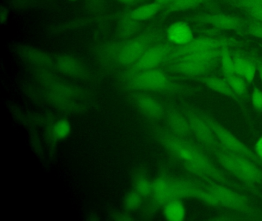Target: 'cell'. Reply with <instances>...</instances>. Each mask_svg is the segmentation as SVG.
<instances>
[{"label":"cell","instance_id":"cell-38","mask_svg":"<svg viewBox=\"0 0 262 221\" xmlns=\"http://www.w3.org/2000/svg\"><path fill=\"white\" fill-rule=\"evenodd\" d=\"M255 64L256 66H257V71L258 72L262 82V61H255Z\"/></svg>","mask_w":262,"mask_h":221},{"label":"cell","instance_id":"cell-8","mask_svg":"<svg viewBox=\"0 0 262 221\" xmlns=\"http://www.w3.org/2000/svg\"><path fill=\"white\" fill-rule=\"evenodd\" d=\"M237 43L235 40L227 38H214V37L209 36L194 38L193 41L185 46H173L166 64H168L178 58L191 55V54L215 50L224 47H230Z\"/></svg>","mask_w":262,"mask_h":221},{"label":"cell","instance_id":"cell-3","mask_svg":"<svg viewBox=\"0 0 262 221\" xmlns=\"http://www.w3.org/2000/svg\"><path fill=\"white\" fill-rule=\"evenodd\" d=\"M215 158L219 164L228 173L249 185L262 184L260 166L244 155L229 151L222 147L206 149Z\"/></svg>","mask_w":262,"mask_h":221},{"label":"cell","instance_id":"cell-11","mask_svg":"<svg viewBox=\"0 0 262 221\" xmlns=\"http://www.w3.org/2000/svg\"><path fill=\"white\" fill-rule=\"evenodd\" d=\"M172 45L168 43L157 44L148 48L142 56L132 64L131 74L149 69H158L162 64H166L173 48Z\"/></svg>","mask_w":262,"mask_h":221},{"label":"cell","instance_id":"cell-39","mask_svg":"<svg viewBox=\"0 0 262 221\" xmlns=\"http://www.w3.org/2000/svg\"><path fill=\"white\" fill-rule=\"evenodd\" d=\"M250 1L254 2V3H260L262 4V0H250Z\"/></svg>","mask_w":262,"mask_h":221},{"label":"cell","instance_id":"cell-33","mask_svg":"<svg viewBox=\"0 0 262 221\" xmlns=\"http://www.w3.org/2000/svg\"><path fill=\"white\" fill-rule=\"evenodd\" d=\"M113 219H115V220L128 221L132 220V219H133V218L130 215H128V213L118 212V213H116L113 215Z\"/></svg>","mask_w":262,"mask_h":221},{"label":"cell","instance_id":"cell-21","mask_svg":"<svg viewBox=\"0 0 262 221\" xmlns=\"http://www.w3.org/2000/svg\"><path fill=\"white\" fill-rule=\"evenodd\" d=\"M162 8L163 7L160 4L153 1L136 8L128 14L136 21H146L157 15Z\"/></svg>","mask_w":262,"mask_h":221},{"label":"cell","instance_id":"cell-17","mask_svg":"<svg viewBox=\"0 0 262 221\" xmlns=\"http://www.w3.org/2000/svg\"><path fill=\"white\" fill-rule=\"evenodd\" d=\"M165 36L168 42L174 46H185L194 38L192 29L185 21H177L170 25L165 32Z\"/></svg>","mask_w":262,"mask_h":221},{"label":"cell","instance_id":"cell-32","mask_svg":"<svg viewBox=\"0 0 262 221\" xmlns=\"http://www.w3.org/2000/svg\"><path fill=\"white\" fill-rule=\"evenodd\" d=\"M251 102L253 107L257 113H262V91L254 86L251 93Z\"/></svg>","mask_w":262,"mask_h":221},{"label":"cell","instance_id":"cell-24","mask_svg":"<svg viewBox=\"0 0 262 221\" xmlns=\"http://www.w3.org/2000/svg\"><path fill=\"white\" fill-rule=\"evenodd\" d=\"M71 132V124L67 119H59L51 124L49 135L54 141L66 139Z\"/></svg>","mask_w":262,"mask_h":221},{"label":"cell","instance_id":"cell-15","mask_svg":"<svg viewBox=\"0 0 262 221\" xmlns=\"http://www.w3.org/2000/svg\"><path fill=\"white\" fill-rule=\"evenodd\" d=\"M133 100L139 112L149 119H160L165 115L166 110L162 103L151 95L136 94L133 96Z\"/></svg>","mask_w":262,"mask_h":221},{"label":"cell","instance_id":"cell-40","mask_svg":"<svg viewBox=\"0 0 262 221\" xmlns=\"http://www.w3.org/2000/svg\"><path fill=\"white\" fill-rule=\"evenodd\" d=\"M69 1H76V0H69Z\"/></svg>","mask_w":262,"mask_h":221},{"label":"cell","instance_id":"cell-18","mask_svg":"<svg viewBox=\"0 0 262 221\" xmlns=\"http://www.w3.org/2000/svg\"><path fill=\"white\" fill-rule=\"evenodd\" d=\"M56 67L62 73L76 78H82L86 74L82 63L72 55H63L59 56L56 60Z\"/></svg>","mask_w":262,"mask_h":221},{"label":"cell","instance_id":"cell-20","mask_svg":"<svg viewBox=\"0 0 262 221\" xmlns=\"http://www.w3.org/2000/svg\"><path fill=\"white\" fill-rule=\"evenodd\" d=\"M202 81L211 90L240 102V98L231 90L225 78L222 79L217 76H206L202 78Z\"/></svg>","mask_w":262,"mask_h":221},{"label":"cell","instance_id":"cell-10","mask_svg":"<svg viewBox=\"0 0 262 221\" xmlns=\"http://www.w3.org/2000/svg\"><path fill=\"white\" fill-rule=\"evenodd\" d=\"M186 116L191 127L193 136L205 147V149H214L221 147L219 141L206 120L202 117L199 110L185 107L182 110Z\"/></svg>","mask_w":262,"mask_h":221},{"label":"cell","instance_id":"cell-36","mask_svg":"<svg viewBox=\"0 0 262 221\" xmlns=\"http://www.w3.org/2000/svg\"><path fill=\"white\" fill-rule=\"evenodd\" d=\"M122 4L127 5V6H134L140 3V0H116Z\"/></svg>","mask_w":262,"mask_h":221},{"label":"cell","instance_id":"cell-7","mask_svg":"<svg viewBox=\"0 0 262 221\" xmlns=\"http://www.w3.org/2000/svg\"><path fill=\"white\" fill-rule=\"evenodd\" d=\"M127 84L131 89L142 92H163L171 87L169 77L159 69L128 75Z\"/></svg>","mask_w":262,"mask_h":221},{"label":"cell","instance_id":"cell-25","mask_svg":"<svg viewBox=\"0 0 262 221\" xmlns=\"http://www.w3.org/2000/svg\"><path fill=\"white\" fill-rule=\"evenodd\" d=\"M208 1V0H176L169 6L164 8L165 11L163 15H168L174 12H183V11L195 9Z\"/></svg>","mask_w":262,"mask_h":221},{"label":"cell","instance_id":"cell-34","mask_svg":"<svg viewBox=\"0 0 262 221\" xmlns=\"http://www.w3.org/2000/svg\"><path fill=\"white\" fill-rule=\"evenodd\" d=\"M254 152H255L257 156L262 160V136L256 142Z\"/></svg>","mask_w":262,"mask_h":221},{"label":"cell","instance_id":"cell-12","mask_svg":"<svg viewBox=\"0 0 262 221\" xmlns=\"http://www.w3.org/2000/svg\"><path fill=\"white\" fill-rule=\"evenodd\" d=\"M192 21L209 25L222 30L234 31L237 32H245L246 31V20L229 14H201L193 17Z\"/></svg>","mask_w":262,"mask_h":221},{"label":"cell","instance_id":"cell-1","mask_svg":"<svg viewBox=\"0 0 262 221\" xmlns=\"http://www.w3.org/2000/svg\"><path fill=\"white\" fill-rule=\"evenodd\" d=\"M157 138L160 144L188 171L206 180L207 182L213 181L233 188H241L240 186L227 178L205 152L188 140L165 130H159Z\"/></svg>","mask_w":262,"mask_h":221},{"label":"cell","instance_id":"cell-35","mask_svg":"<svg viewBox=\"0 0 262 221\" xmlns=\"http://www.w3.org/2000/svg\"><path fill=\"white\" fill-rule=\"evenodd\" d=\"M0 18H1L2 25H4L7 21V18H8V11L4 6H2L1 10H0Z\"/></svg>","mask_w":262,"mask_h":221},{"label":"cell","instance_id":"cell-13","mask_svg":"<svg viewBox=\"0 0 262 221\" xmlns=\"http://www.w3.org/2000/svg\"><path fill=\"white\" fill-rule=\"evenodd\" d=\"M48 70H38V73L39 74L38 75V79L43 87V91L53 95L72 98L79 101L83 99V93L81 92L79 89L65 81L56 79L46 72Z\"/></svg>","mask_w":262,"mask_h":221},{"label":"cell","instance_id":"cell-2","mask_svg":"<svg viewBox=\"0 0 262 221\" xmlns=\"http://www.w3.org/2000/svg\"><path fill=\"white\" fill-rule=\"evenodd\" d=\"M151 196L157 205L163 207L173 200L197 199L213 207H220L219 203L206 189L194 183L180 178L159 176L152 181Z\"/></svg>","mask_w":262,"mask_h":221},{"label":"cell","instance_id":"cell-31","mask_svg":"<svg viewBox=\"0 0 262 221\" xmlns=\"http://www.w3.org/2000/svg\"><path fill=\"white\" fill-rule=\"evenodd\" d=\"M125 19L122 20V25H121L120 34L122 36H128L134 33L135 30L138 26V23L139 21L133 19L129 14L128 16L125 17Z\"/></svg>","mask_w":262,"mask_h":221},{"label":"cell","instance_id":"cell-30","mask_svg":"<svg viewBox=\"0 0 262 221\" xmlns=\"http://www.w3.org/2000/svg\"><path fill=\"white\" fill-rule=\"evenodd\" d=\"M246 33L251 36L262 39V23L254 18L246 19Z\"/></svg>","mask_w":262,"mask_h":221},{"label":"cell","instance_id":"cell-27","mask_svg":"<svg viewBox=\"0 0 262 221\" xmlns=\"http://www.w3.org/2000/svg\"><path fill=\"white\" fill-rule=\"evenodd\" d=\"M225 78L231 87V90L239 98H243L246 95L248 83L245 78L237 74H233Z\"/></svg>","mask_w":262,"mask_h":221},{"label":"cell","instance_id":"cell-4","mask_svg":"<svg viewBox=\"0 0 262 221\" xmlns=\"http://www.w3.org/2000/svg\"><path fill=\"white\" fill-rule=\"evenodd\" d=\"M220 54L221 49L191 54L171 61L168 64V69L185 76H205L214 67Z\"/></svg>","mask_w":262,"mask_h":221},{"label":"cell","instance_id":"cell-9","mask_svg":"<svg viewBox=\"0 0 262 221\" xmlns=\"http://www.w3.org/2000/svg\"><path fill=\"white\" fill-rule=\"evenodd\" d=\"M159 30L151 29L125 41L121 47L116 61L123 66L134 64L148 48L152 46L153 41L159 38Z\"/></svg>","mask_w":262,"mask_h":221},{"label":"cell","instance_id":"cell-19","mask_svg":"<svg viewBox=\"0 0 262 221\" xmlns=\"http://www.w3.org/2000/svg\"><path fill=\"white\" fill-rule=\"evenodd\" d=\"M231 53H232L233 61H234V73L245 78L248 84L252 83L257 71L255 61L250 60L246 57L242 56L236 52H231Z\"/></svg>","mask_w":262,"mask_h":221},{"label":"cell","instance_id":"cell-23","mask_svg":"<svg viewBox=\"0 0 262 221\" xmlns=\"http://www.w3.org/2000/svg\"><path fill=\"white\" fill-rule=\"evenodd\" d=\"M230 3L245 12L249 18L262 23V4L250 0H228Z\"/></svg>","mask_w":262,"mask_h":221},{"label":"cell","instance_id":"cell-14","mask_svg":"<svg viewBox=\"0 0 262 221\" xmlns=\"http://www.w3.org/2000/svg\"><path fill=\"white\" fill-rule=\"evenodd\" d=\"M19 56L39 70H50L56 66V61L45 51L30 46H19L16 48Z\"/></svg>","mask_w":262,"mask_h":221},{"label":"cell","instance_id":"cell-29","mask_svg":"<svg viewBox=\"0 0 262 221\" xmlns=\"http://www.w3.org/2000/svg\"><path fill=\"white\" fill-rule=\"evenodd\" d=\"M142 196L136 190H133L125 195L124 205L127 210L134 211L142 206Z\"/></svg>","mask_w":262,"mask_h":221},{"label":"cell","instance_id":"cell-5","mask_svg":"<svg viewBox=\"0 0 262 221\" xmlns=\"http://www.w3.org/2000/svg\"><path fill=\"white\" fill-rule=\"evenodd\" d=\"M205 189L214 196L219 205L246 216H257V212L253 210L246 198L231 190L228 186L208 181Z\"/></svg>","mask_w":262,"mask_h":221},{"label":"cell","instance_id":"cell-28","mask_svg":"<svg viewBox=\"0 0 262 221\" xmlns=\"http://www.w3.org/2000/svg\"><path fill=\"white\" fill-rule=\"evenodd\" d=\"M219 60H220L221 69H222L224 78H227L233 74H235L232 53L229 50V47L222 48Z\"/></svg>","mask_w":262,"mask_h":221},{"label":"cell","instance_id":"cell-22","mask_svg":"<svg viewBox=\"0 0 262 221\" xmlns=\"http://www.w3.org/2000/svg\"><path fill=\"white\" fill-rule=\"evenodd\" d=\"M163 215L169 221H182L185 219V207L182 200H173L163 206Z\"/></svg>","mask_w":262,"mask_h":221},{"label":"cell","instance_id":"cell-26","mask_svg":"<svg viewBox=\"0 0 262 221\" xmlns=\"http://www.w3.org/2000/svg\"><path fill=\"white\" fill-rule=\"evenodd\" d=\"M133 187L142 197H147L151 194L152 181H150L145 173L139 172L135 176Z\"/></svg>","mask_w":262,"mask_h":221},{"label":"cell","instance_id":"cell-37","mask_svg":"<svg viewBox=\"0 0 262 221\" xmlns=\"http://www.w3.org/2000/svg\"><path fill=\"white\" fill-rule=\"evenodd\" d=\"M154 1L160 4L162 7L165 8L169 6L170 4H171V3L176 1V0H154Z\"/></svg>","mask_w":262,"mask_h":221},{"label":"cell","instance_id":"cell-6","mask_svg":"<svg viewBox=\"0 0 262 221\" xmlns=\"http://www.w3.org/2000/svg\"><path fill=\"white\" fill-rule=\"evenodd\" d=\"M199 112L211 126L222 149L244 155L262 167V160L257 156L255 152L251 150L248 146L245 145L238 138H236L228 129L225 128L224 126L211 118L209 115L202 110H199Z\"/></svg>","mask_w":262,"mask_h":221},{"label":"cell","instance_id":"cell-16","mask_svg":"<svg viewBox=\"0 0 262 221\" xmlns=\"http://www.w3.org/2000/svg\"><path fill=\"white\" fill-rule=\"evenodd\" d=\"M165 116L170 132L185 140L192 136L189 123L183 112L171 107L165 112Z\"/></svg>","mask_w":262,"mask_h":221}]
</instances>
